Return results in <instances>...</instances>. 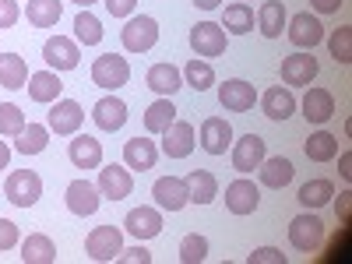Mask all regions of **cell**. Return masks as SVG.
<instances>
[{"mask_svg":"<svg viewBox=\"0 0 352 264\" xmlns=\"http://www.w3.org/2000/svg\"><path fill=\"white\" fill-rule=\"evenodd\" d=\"M204 257H208V240H204L201 232H187V236L180 240V261L184 264H201Z\"/></svg>","mask_w":352,"mask_h":264,"instance_id":"42","label":"cell"},{"mask_svg":"<svg viewBox=\"0 0 352 264\" xmlns=\"http://www.w3.org/2000/svg\"><path fill=\"white\" fill-rule=\"evenodd\" d=\"M144 85H148L155 96L173 99L184 88V74H180V67H173V64H152L148 74H144Z\"/></svg>","mask_w":352,"mask_h":264,"instance_id":"26","label":"cell"},{"mask_svg":"<svg viewBox=\"0 0 352 264\" xmlns=\"http://www.w3.org/2000/svg\"><path fill=\"white\" fill-rule=\"evenodd\" d=\"M0 85L11 88V92L28 85V64H25V56H18V53H0Z\"/></svg>","mask_w":352,"mask_h":264,"instance_id":"32","label":"cell"},{"mask_svg":"<svg viewBox=\"0 0 352 264\" xmlns=\"http://www.w3.org/2000/svg\"><path fill=\"white\" fill-rule=\"evenodd\" d=\"M74 43H81V46H99L102 43V21L88 8H81V14L74 18Z\"/></svg>","mask_w":352,"mask_h":264,"instance_id":"38","label":"cell"},{"mask_svg":"<svg viewBox=\"0 0 352 264\" xmlns=\"http://www.w3.org/2000/svg\"><path fill=\"white\" fill-rule=\"evenodd\" d=\"M229 148H232V169H236V173H254L261 162H264V155H268V152H264V138L261 134H243L236 144H229Z\"/></svg>","mask_w":352,"mask_h":264,"instance_id":"14","label":"cell"},{"mask_svg":"<svg viewBox=\"0 0 352 264\" xmlns=\"http://www.w3.org/2000/svg\"><path fill=\"white\" fill-rule=\"evenodd\" d=\"M222 28L232 36H247L254 32V8L247 4V0H240V4H229L226 14H222Z\"/></svg>","mask_w":352,"mask_h":264,"instance_id":"33","label":"cell"},{"mask_svg":"<svg viewBox=\"0 0 352 264\" xmlns=\"http://www.w3.org/2000/svg\"><path fill=\"white\" fill-rule=\"evenodd\" d=\"M71 4H78V8H92L96 0H71Z\"/></svg>","mask_w":352,"mask_h":264,"instance_id":"53","label":"cell"},{"mask_svg":"<svg viewBox=\"0 0 352 264\" xmlns=\"http://www.w3.org/2000/svg\"><path fill=\"white\" fill-rule=\"evenodd\" d=\"M222 4V0H194V8H201V11H215Z\"/></svg>","mask_w":352,"mask_h":264,"instance_id":"52","label":"cell"},{"mask_svg":"<svg viewBox=\"0 0 352 264\" xmlns=\"http://www.w3.org/2000/svg\"><path fill=\"white\" fill-rule=\"evenodd\" d=\"M67 155L78 169H99L102 166V141H96L92 134H71Z\"/></svg>","mask_w":352,"mask_h":264,"instance_id":"21","label":"cell"},{"mask_svg":"<svg viewBox=\"0 0 352 264\" xmlns=\"http://www.w3.org/2000/svg\"><path fill=\"white\" fill-rule=\"evenodd\" d=\"M4 197L18 208H32V204L43 197V176L36 169H14L4 180Z\"/></svg>","mask_w":352,"mask_h":264,"instance_id":"1","label":"cell"},{"mask_svg":"<svg viewBox=\"0 0 352 264\" xmlns=\"http://www.w3.org/2000/svg\"><path fill=\"white\" fill-rule=\"evenodd\" d=\"M303 152H307V159H310V162H331V159L338 155V138H335V134H328V131H317V134H310V138H307Z\"/></svg>","mask_w":352,"mask_h":264,"instance_id":"36","label":"cell"},{"mask_svg":"<svg viewBox=\"0 0 352 264\" xmlns=\"http://www.w3.org/2000/svg\"><path fill=\"white\" fill-rule=\"evenodd\" d=\"M180 74H184V81L194 88V92H208V88L215 85V71H212V64H208V60H201V56H194V60H190Z\"/></svg>","mask_w":352,"mask_h":264,"instance_id":"39","label":"cell"},{"mask_svg":"<svg viewBox=\"0 0 352 264\" xmlns=\"http://www.w3.org/2000/svg\"><path fill=\"white\" fill-rule=\"evenodd\" d=\"M64 14V0H28L25 18L32 28H53Z\"/></svg>","mask_w":352,"mask_h":264,"instance_id":"29","label":"cell"},{"mask_svg":"<svg viewBox=\"0 0 352 264\" xmlns=\"http://www.w3.org/2000/svg\"><path fill=\"white\" fill-rule=\"evenodd\" d=\"M102 4H106V11L113 18H131L134 8H138V0H102Z\"/></svg>","mask_w":352,"mask_h":264,"instance_id":"46","label":"cell"},{"mask_svg":"<svg viewBox=\"0 0 352 264\" xmlns=\"http://www.w3.org/2000/svg\"><path fill=\"white\" fill-rule=\"evenodd\" d=\"M25 88H28V99H32V102L50 106V102L60 99L64 81H60V74H56V71H36V74H28V85Z\"/></svg>","mask_w":352,"mask_h":264,"instance_id":"23","label":"cell"},{"mask_svg":"<svg viewBox=\"0 0 352 264\" xmlns=\"http://www.w3.org/2000/svg\"><path fill=\"white\" fill-rule=\"evenodd\" d=\"M18 18H21L18 0H0V28H14Z\"/></svg>","mask_w":352,"mask_h":264,"instance_id":"44","label":"cell"},{"mask_svg":"<svg viewBox=\"0 0 352 264\" xmlns=\"http://www.w3.org/2000/svg\"><path fill=\"white\" fill-rule=\"evenodd\" d=\"M92 120H96V127H102V131H120L124 124H127V102L124 99H116V96H102L96 106H92Z\"/></svg>","mask_w":352,"mask_h":264,"instance_id":"24","label":"cell"},{"mask_svg":"<svg viewBox=\"0 0 352 264\" xmlns=\"http://www.w3.org/2000/svg\"><path fill=\"white\" fill-rule=\"evenodd\" d=\"M335 208H338L342 226H349V212H352V190H342V194H338V204H335Z\"/></svg>","mask_w":352,"mask_h":264,"instance_id":"48","label":"cell"},{"mask_svg":"<svg viewBox=\"0 0 352 264\" xmlns=\"http://www.w3.org/2000/svg\"><path fill=\"white\" fill-rule=\"evenodd\" d=\"M81 124H85V109H81V102H74V99H56V102H50V134H60V138H71V134H78L81 131Z\"/></svg>","mask_w":352,"mask_h":264,"instance_id":"7","label":"cell"},{"mask_svg":"<svg viewBox=\"0 0 352 264\" xmlns=\"http://www.w3.org/2000/svg\"><path fill=\"white\" fill-rule=\"evenodd\" d=\"M116 261H120V264H152V254L138 243L131 250H120V257H116Z\"/></svg>","mask_w":352,"mask_h":264,"instance_id":"47","label":"cell"},{"mask_svg":"<svg viewBox=\"0 0 352 264\" xmlns=\"http://www.w3.org/2000/svg\"><path fill=\"white\" fill-rule=\"evenodd\" d=\"M338 173L345 176V180H352V152H342L338 155Z\"/></svg>","mask_w":352,"mask_h":264,"instance_id":"50","label":"cell"},{"mask_svg":"<svg viewBox=\"0 0 352 264\" xmlns=\"http://www.w3.org/2000/svg\"><path fill=\"white\" fill-rule=\"evenodd\" d=\"M184 180H187L190 204H212L219 197V180H215V173H208V169H190Z\"/></svg>","mask_w":352,"mask_h":264,"instance_id":"28","label":"cell"},{"mask_svg":"<svg viewBox=\"0 0 352 264\" xmlns=\"http://www.w3.org/2000/svg\"><path fill=\"white\" fill-rule=\"evenodd\" d=\"M124 229L131 232L138 243H144V240H152V236H159V232H162V212L159 208H148V204L131 208L127 219H124Z\"/></svg>","mask_w":352,"mask_h":264,"instance_id":"15","label":"cell"},{"mask_svg":"<svg viewBox=\"0 0 352 264\" xmlns=\"http://www.w3.org/2000/svg\"><path fill=\"white\" fill-rule=\"evenodd\" d=\"M257 169H261V184H264V187H272V190L289 187V184H292V176H296V166H292L285 155H275V159L264 155V162H261Z\"/></svg>","mask_w":352,"mask_h":264,"instance_id":"27","label":"cell"},{"mask_svg":"<svg viewBox=\"0 0 352 264\" xmlns=\"http://www.w3.org/2000/svg\"><path fill=\"white\" fill-rule=\"evenodd\" d=\"M194 127L187 120H173L166 131H162V155L169 159H187L194 152Z\"/></svg>","mask_w":352,"mask_h":264,"instance_id":"18","label":"cell"},{"mask_svg":"<svg viewBox=\"0 0 352 264\" xmlns=\"http://www.w3.org/2000/svg\"><path fill=\"white\" fill-rule=\"evenodd\" d=\"M261 106H264V116H268V120L282 124V120H289V116L296 113V96H292L289 85H275V88H268V92L261 96Z\"/></svg>","mask_w":352,"mask_h":264,"instance_id":"22","label":"cell"},{"mask_svg":"<svg viewBox=\"0 0 352 264\" xmlns=\"http://www.w3.org/2000/svg\"><path fill=\"white\" fill-rule=\"evenodd\" d=\"M257 204H261V190L247 180V176H240V180H232L226 187V208L232 215H254Z\"/></svg>","mask_w":352,"mask_h":264,"instance_id":"17","label":"cell"},{"mask_svg":"<svg viewBox=\"0 0 352 264\" xmlns=\"http://www.w3.org/2000/svg\"><path fill=\"white\" fill-rule=\"evenodd\" d=\"M303 116H307V124H328L331 116H335V96L328 92V88H314V85H307Z\"/></svg>","mask_w":352,"mask_h":264,"instance_id":"25","label":"cell"},{"mask_svg":"<svg viewBox=\"0 0 352 264\" xmlns=\"http://www.w3.org/2000/svg\"><path fill=\"white\" fill-rule=\"evenodd\" d=\"M120 43L127 53H148L159 43V21L148 14H131L127 25L120 28Z\"/></svg>","mask_w":352,"mask_h":264,"instance_id":"2","label":"cell"},{"mask_svg":"<svg viewBox=\"0 0 352 264\" xmlns=\"http://www.w3.org/2000/svg\"><path fill=\"white\" fill-rule=\"evenodd\" d=\"M152 197L162 212H180L190 204V194H187V180L180 176H159L155 187H152Z\"/></svg>","mask_w":352,"mask_h":264,"instance_id":"13","label":"cell"},{"mask_svg":"<svg viewBox=\"0 0 352 264\" xmlns=\"http://www.w3.org/2000/svg\"><path fill=\"white\" fill-rule=\"evenodd\" d=\"M176 120V106H173V99H155L148 109H144V131L148 134H162L169 124Z\"/></svg>","mask_w":352,"mask_h":264,"instance_id":"35","label":"cell"},{"mask_svg":"<svg viewBox=\"0 0 352 264\" xmlns=\"http://www.w3.org/2000/svg\"><path fill=\"white\" fill-rule=\"evenodd\" d=\"M21 261L25 264H53L56 261V247L46 232H32L28 240H21Z\"/></svg>","mask_w":352,"mask_h":264,"instance_id":"31","label":"cell"},{"mask_svg":"<svg viewBox=\"0 0 352 264\" xmlns=\"http://www.w3.org/2000/svg\"><path fill=\"white\" fill-rule=\"evenodd\" d=\"M190 50L201 56V60H212V56L226 53V28L215 21H197L190 28Z\"/></svg>","mask_w":352,"mask_h":264,"instance_id":"8","label":"cell"},{"mask_svg":"<svg viewBox=\"0 0 352 264\" xmlns=\"http://www.w3.org/2000/svg\"><path fill=\"white\" fill-rule=\"evenodd\" d=\"M155 162H159V144L152 141V138H131L127 144H124V166L127 169H134V173H148V169H155Z\"/></svg>","mask_w":352,"mask_h":264,"instance_id":"19","label":"cell"},{"mask_svg":"<svg viewBox=\"0 0 352 264\" xmlns=\"http://www.w3.org/2000/svg\"><path fill=\"white\" fill-rule=\"evenodd\" d=\"M46 144H50V127H43V124H25V131H21L18 141H14V152H21V155H39V152H46Z\"/></svg>","mask_w":352,"mask_h":264,"instance_id":"37","label":"cell"},{"mask_svg":"<svg viewBox=\"0 0 352 264\" xmlns=\"http://www.w3.org/2000/svg\"><path fill=\"white\" fill-rule=\"evenodd\" d=\"M18 247V226L11 219H0V250Z\"/></svg>","mask_w":352,"mask_h":264,"instance_id":"45","label":"cell"},{"mask_svg":"<svg viewBox=\"0 0 352 264\" xmlns=\"http://www.w3.org/2000/svg\"><path fill=\"white\" fill-rule=\"evenodd\" d=\"M257 28L264 39H278L282 28H285V4L282 0H264L261 11H257Z\"/></svg>","mask_w":352,"mask_h":264,"instance_id":"30","label":"cell"},{"mask_svg":"<svg viewBox=\"0 0 352 264\" xmlns=\"http://www.w3.org/2000/svg\"><path fill=\"white\" fill-rule=\"evenodd\" d=\"M345 4V0H310V8L317 14H338V8Z\"/></svg>","mask_w":352,"mask_h":264,"instance_id":"49","label":"cell"},{"mask_svg":"<svg viewBox=\"0 0 352 264\" xmlns=\"http://www.w3.org/2000/svg\"><path fill=\"white\" fill-rule=\"evenodd\" d=\"M92 81L99 88H106V92H116V88H124L131 81V64H127V56L120 53H102L96 56V64H92Z\"/></svg>","mask_w":352,"mask_h":264,"instance_id":"3","label":"cell"},{"mask_svg":"<svg viewBox=\"0 0 352 264\" xmlns=\"http://www.w3.org/2000/svg\"><path fill=\"white\" fill-rule=\"evenodd\" d=\"M96 187H99V194L109 197V201H124V197H131V190H134V176H131L127 166L109 162V166L99 169V184H96Z\"/></svg>","mask_w":352,"mask_h":264,"instance_id":"12","label":"cell"},{"mask_svg":"<svg viewBox=\"0 0 352 264\" xmlns=\"http://www.w3.org/2000/svg\"><path fill=\"white\" fill-rule=\"evenodd\" d=\"M43 60L50 64V71L64 74V71H74V67L81 64V50H78V43L67 39V36H50L46 46H43Z\"/></svg>","mask_w":352,"mask_h":264,"instance_id":"9","label":"cell"},{"mask_svg":"<svg viewBox=\"0 0 352 264\" xmlns=\"http://www.w3.org/2000/svg\"><path fill=\"white\" fill-rule=\"evenodd\" d=\"M25 131V113L14 102H0V138H18Z\"/></svg>","mask_w":352,"mask_h":264,"instance_id":"41","label":"cell"},{"mask_svg":"<svg viewBox=\"0 0 352 264\" xmlns=\"http://www.w3.org/2000/svg\"><path fill=\"white\" fill-rule=\"evenodd\" d=\"M285 36H289V43L296 46V50H314L317 43H324V25H320L317 14L300 11V14H292V18H289Z\"/></svg>","mask_w":352,"mask_h":264,"instance_id":"6","label":"cell"},{"mask_svg":"<svg viewBox=\"0 0 352 264\" xmlns=\"http://www.w3.org/2000/svg\"><path fill=\"white\" fill-rule=\"evenodd\" d=\"M296 197H300L303 208H324V204L335 197V184L328 180V176H317V180H310V184L300 187Z\"/></svg>","mask_w":352,"mask_h":264,"instance_id":"34","label":"cell"},{"mask_svg":"<svg viewBox=\"0 0 352 264\" xmlns=\"http://www.w3.org/2000/svg\"><path fill=\"white\" fill-rule=\"evenodd\" d=\"M317 56L314 53H307V50H300V53H292V56H285L282 60V81L289 85V88H300V85H310L314 78H317Z\"/></svg>","mask_w":352,"mask_h":264,"instance_id":"16","label":"cell"},{"mask_svg":"<svg viewBox=\"0 0 352 264\" xmlns=\"http://www.w3.org/2000/svg\"><path fill=\"white\" fill-rule=\"evenodd\" d=\"M328 50L335 56V64H352V25H342L328 36Z\"/></svg>","mask_w":352,"mask_h":264,"instance_id":"40","label":"cell"},{"mask_svg":"<svg viewBox=\"0 0 352 264\" xmlns=\"http://www.w3.org/2000/svg\"><path fill=\"white\" fill-rule=\"evenodd\" d=\"M232 144V127L226 116H208V120L201 124V148L208 155H226Z\"/></svg>","mask_w":352,"mask_h":264,"instance_id":"20","label":"cell"},{"mask_svg":"<svg viewBox=\"0 0 352 264\" xmlns=\"http://www.w3.org/2000/svg\"><path fill=\"white\" fill-rule=\"evenodd\" d=\"M289 257L278 250V247H261V250H254L250 257H247V264H285Z\"/></svg>","mask_w":352,"mask_h":264,"instance_id":"43","label":"cell"},{"mask_svg":"<svg viewBox=\"0 0 352 264\" xmlns=\"http://www.w3.org/2000/svg\"><path fill=\"white\" fill-rule=\"evenodd\" d=\"M8 162H11V144L0 141V169H8Z\"/></svg>","mask_w":352,"mask_h":264,"instance_id":"51","label":"cell"},{"mask_svg":"<svg viewBox=\"0 0 352 264\" xmlns=\"http://www.w3.org/2000/svg\"><path fill=\"white\" fill-rule=\"evenodd\" d=\"M64 201H67V208L85 219V215H96L99 212V204H102V194L92 180H71L67 190H64Z\"/></svg>","mask_w":352,"mask_h":264,"instance_id":"10","label":"cell"},{"mask_svg":"<svg viewBox=\"0 0 352 264\" xmlns=\"http://www.w3.org/2000/svg\"><path fill=\"white\" fill-rule=\"evenodd\" d=\"M124 250V232L116 226H96L85 240V254L92 261H116Z\"/></svg>","mask_w":352,"mask_h":264,"instance_id":"4","label":"cell"},{"mask_svg":"<svg viewBox=\"0 0 352 264\" xmlns=\"http://www.w3.org/2000/svg\"><path fill=\"white\" fill-rule=\"evenodd\" d=\"M219 102L229 113H247L257 102V88L250 81H243V78H229V81L219 85Z\"/></svg>","mask_w":352,"mask_h":264,"instance_id":"11","label":"cell"},{"mask_svg":"<svg viewBox=\"0 0 352 264\" xmlns=\"http://www.w3.org/2000/svg\"><path fill=\"white\" fill-rule=\"evenodd\" d=\"M289 243L296 250H303V254H314L320 243H324V222H320L317 215H310V212L296 215L289 222Z\"/></svg>","mask_w":352,"mask_h":264,"instance_id":"5","label":"cell"}]
</instances>
